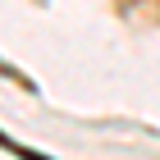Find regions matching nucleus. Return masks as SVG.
Wrapping results in <instances>:
<instances>
[{
  "mask_svg": "<svg viewBox=\"0 0 160 160\" xmlns=\"http://www.w3.org/2000/svg\"><path fill=\"white\" fill-rule=\"evenodd\" d=\"M0 147L9 151V156H18V160H50V156H41V151H32V147H23V142H14L9 133H0Z\"/></svg>",
  "mask_w": 160,
  "mask_h": 160,
  "instance_id": "1",
  "label": "nucleus"
}]
</instances>
